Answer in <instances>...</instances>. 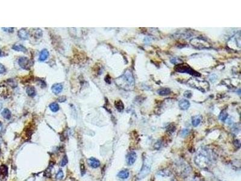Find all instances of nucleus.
<instances>
[{
    "mask_svg": "<svg viewBox=\"0 0 241 181\" xmlns=\"http://www.w3.org/2000/svg\"><path fill=\"white\" fill-rule=\"evenodd\" d=\"M194 161L199 168H205L210 166L212 162V156L206 149H201L195 155Z\"/></svg>",
    "mask_w": 241,
    "mask_h": 181,
    "instance_id": "obj_1",
    "label": "nucleus"
},
{
    "mask_svg": "<svg viewBox=\"0 0 241 181\" xmlns=\"http://www.w3.org/2000/svg\"><path fill=\"white\" fill-rule=\"evenodd\" d=\"M118 79L121 80V83L118 84V85H120L121 88L127 89H131L134 88L135 80H134L131 71H130L129 70H127Z\"/></svg>",
    "mask_w": 241,
    "mask_h": 181,
    "instance_id": "obj_2",
    "label": "nucleus"
},
{
    "mask_svg": "<svg viewBox=\"0 0 241 181\" xmlns=\"http://www.w3.org/2000/svg\"><path fill=\"white\" fill-rule=\"evenodd\" d=\"M175 70L181 73H187L191 74L192 76H199V74L198 72L195 71L193 69H192L190 66L186 64H179L175 67Z\"/></svg>",
    "mask_w": 241,
    "mask_h": 181,
    "instance_id": "obj_3",
    "label": "nucleus"
},
{
    "mask_svg": "<svg viewBox=\"0 0 241 181\" xmlns=\"http://www.w3.org/2000/svg\"><path fill=\"white\" fill-rule=\"evenodd\" d=\"M150 170H151V164L150 163L149 160L146 159L145 162L144 161L141 170L140 171L139 174H137V178L139 179H142L145 178L146 176H147L150 173Z\"/></svg>",
    "mask_w": 241,
    "mask_h": 181,
    "instance_id": "obj_4",
    "label": "nucleus"
},
{
    "mask_svg": "<svg viewBox=\"0 0 241 181\" xmlns=\"http://www.w3.org/2000/svg\"><path fill=\"white\" fill-rule=\"evenodd\" d=\"M191 43L192 45H194V47L198 48H207L209 47L208 42H207L206 41L199 38L192 39Z\"/></svg>",
    "mask_w": 241,
    "mask_h": 181,
    "instance_id": "obj_5",
    "label": "nucleus"
},
{
    "mask_svg": "<svg viewBox=\"0 0 241 181\" xmlns=\"http://www.w3.org/2000/svg\"><path fill=\"white\" fill-rule=\"evenodd\" d=\"M137 159V154L135 151H130L126 156V161L128 166H132L135 164Z\"/></svg>",
    "mask_w": 241,
    "mask_h": 181,
    "instance_id": "obj_6",
    "label": "nucleus"
},
{
    "mask_svg": "<svg viewBox=\"0 0 241 181\" xmlns=\"http://www.w3.org/2000/svg\"><path fill=\"white\" fill-rule=\"evenodd\" d=\"M18 64L21 68L25 69V70H28L31 66L30 60L25 57H22V58H19Z\"/></svg>",
    "mask_w": 241,
    "mask_h": 181,
    "instance_id": "obj_7",
    "label": "nucleus"
},
{
    "mask_svg": "<svg viewBox=\"0 0 241 181\" xmlns=\"http://www.w3.org/2000/svg\"><path fill=\"white\" fill-rule=\"evenodd\" d=\"M8 177V167L5 165L0 166V180L5 181Z\"/></svg>",
    "mask_w": 241,
    "mask_h": 181,
    "instance_id": "obj_8",
    "label": "nucleus"
},
{
    "mask_svg": "<svg viewBox=\"0 0 241 181\" xmlns=\"http://www.w3.org/2000/svg\"><path fill=\"white\" fill-rule=\"evenodd\" d=\"M88 163L89 166L94 168H96L100 166V162L98 159L94 158H90L88 159Z\"/></svg>",
    "mask_w": 241,
    "mask_h": 181,
    "instance_id": "obj_9",
    "label": "nucleus"
},
{
    "mask_svg": "<svg viewBox=\"0 0 241 181\" xmlns=\"http://www.w3.org/2000/svg\"><path fill=\"white\" fill-rule=\"evenodd\" d=\"M190 102L186 99H182L179 101V106L180 108L182 110H187L190 107Z\"/></svg>",
    "mask_w": 241,
    "mask_h": 181,
    "instance_id": "obj_10",
    "label": "nucleus"
},
{
    "mask_svg": "<svg viewBox=\"0 0 241 181\" xmlns=\"http://www.w3.org/2000/svg\"><path fill=\"white\" fill-rule=\"evenodd\" d=\"M63 89V86L61 83H56L53 84L51 87V90L52 92L55 94H59L62 92Z\"/></svg>",
    "mask_w": 241,
    "mask_h": 181,
    "instance_id": "obj_11",
    "label": "nucleus"
},
{
    "mask_svg": "<svg viewBox=\"0 0 241 181\" xmlns=\"http://www.w3.org/2000/svg\"><path fill=\"white\" fill-rule=\"evenodd\" d=\"M129 175H130L129 171L126 169V170H123L120 171V172L118 173L117 176L118 178H119L121 179H127L128 178V177H129Z\"/></svg>",
    "mask_w": 241,
    "mask_h": 181,
    "instance_id": "obj_12",
    "label": "nucleus"
},
{
    "mask_svg": "<svg viewBox=\"0 0 241 181\" xmlns=\"http://www.w3.org/2000/svg\"><path fill=\"white\" fill-rule=\"evenodd\" d=\"M18 36L21 39L23 40H26L28 38V33L27 31L25 30V29H21L20 30L18 31Z\"/></svg>",
    "mask_w": 241,
    "mask_h": 181,
    "instance_id": "obj_13",
    "label": "nucleus"
},
{
    "mask_svg": "<svg viewBox=\"0 0 241 181\" xmlns=\"http://www.w3.org/2000/svg\"><path fill=\"white\" fill-rule=\"evenodd\" d=\"M201 121V118L200 116L196 115L192 118V125L193 127H197L200 124Z\"/></svg>",
    "mask_w": 241,
    "mask_h": 181,
    "instance_id": "obj_14",
    "label": "nucleus"
},
{
    "mask_svg": "<svg viewBox=\"0 0 241 181\" xmlns=\"http://www.w3.org/2000/svg\"><path fill=\"white\" fill-rule=\"evenodd\" d=\"M49 56V53L48 50L46 49L43 50L42 52H41L40 55H39V60L40 61H44L48 58Z\"/></svg>",
    "mask_w": 241,
    "mask_h": 181,
    "instance_id": "obj_15",
    "label": "nucleus"
},
{
    "mask_svg": "<svg viewBox=\"0 0 241 181\" xmlns=\"http://www.w3.org/2000/svg\"><path fill=\"white\" fill-rule=\"evenodd\" d=\"M12 49L17 52H22L25 53L27 52V49L23 45L20 44H15L12 47Z\"/></svg>",
    "mask_w": 241,
    "mask_h": 181,
    "instance_id": "obj_16",
    "label": "nucleus"
},
{
    "mask_svg": "<svg viewBox=\"0 0 241 181\" xmlns=\"http://www.w3.org/2000/svg\"><path fill=\"white\" fill-rule=\"evenodd\" d=\"M157 93L160 95H168L171 93V90L169 88H162L157 90Z\"/></svg>",
    "mask_w": 241,
    "mask_h": 181,
    "instance_id": "obj_17",
    "label": "nucleus"
},
{
    "mask_svg": "<svg viewBox=\"0 0 241 181\" xmlns=\"http://www.w3.org/2000/svg\"><path fill=\"white\" fill-rule=\"evenodd\" d=\"M26 92L29 96H30V97H33L36 94V90L35 88L33 87V86H28V87L27 88Z\"/></svg>",
    "mask_w": 241,
    "mask_h": 181,
    "instance_id": "obj_18",
    "label": "nucleus"
},
{
    "mask_svg": "<svg viewBox=\"0 0 241 181\" xmlns=\"http://www.w3.org/2000/svg\"><path fill=\"white\" fill-rule=\"evenodd\" d=\"M114 106H115L116 108L117 109V110L118 111L121 112V111H122L124 110V106L123 103H122V102L121 101V100H118V101H116L115 102V104H114Z\"/></svg>",
    "mask_w": 241,
    "mask_h": 181,
    "instance_id": "obj_19",
    "label": "nucleus"
},
{
    "mask_svg": "<svg viewBox=\"0 0 241 181\" xmlns=\"http://www.w3.org/2000/svg\"><path fill=\"white\" fill-rule=\"evenodd\" d=\"M2 115L5 119L9 120L11 118V112L8 109H4L2 112Z\"/></svg>",
    "mask_w": 241,
    "mask_h": 181,
    "instance_id": "obj_20",
    "label": "nucleus"
},
{
    "mask_svg": "<svg viewBox=\"0 0 241 181\" xmlns=\"http://www.w3.org/2000/svg\"><path fill=\"white\" fill-rule=\"evenodd\" d=\"M50 109L54 112H56L59 110V106L56 103H53L50 105Z\"/></svg>",
    "mask_w": 241,
    "mask_h": 181,
    "instance_id": "obj_21",
    "label": "nucleus"
},
{
    "mask_svg": "<svg viewBox=\"0 0 241 181\" xmlns=\"http://www.w3.org/2000/svg\"><path fill=\"white\" fill-rule=\"evenodd\" d=\"M227 117H228V114H227L225 110H224V111H222L221 112L220 116H219V118H220V120L224 121L227 119Z\"/></svg>",
    "mask_w": 241,
    "mask_h": 181,
    "instance_id": "obj_22",
    "label": "nucleus"
},
{
    "mask_svg": "<svg viewBox=\"0 0 241 181\" xmlns=\"http://www.w3.org/2000/svg\"><path fill=\"white\" fill-rule=\"evenodd\" d=\"M56 178L58 179H62L64 178V173H63L62 170H59V172L57 173L56 175Z\"/></svg>",
    "mask_w": 241,
    "mask_h": 181,
    "instance_id": "obj_23",
    "label": "nucleus"
},
{
    "mask_svg": "<svg viewBox=\"0 0 241 181\" xmlns=\"http://www.w3.org/2000/svg\"><path fill=\"white\" fill-rule=\"evenodd\" d=\"M67 163H68V159H67L66 156H65L64 158H63L62 161H61V163H60L61 166L64 167L65 166H66V165L67 164Z\"/></svg>",
    "mask_w": 241,
    "mask_h": 181,
    "instance_id": "obj_24",
    "label": "nucleus"
},
{
    "mask_svg": "<svg viewBox=\"0 0 241 181\" xmlns=\"http://www.w3.org/2000/svg\"><path fill=\"white\" fill-rule=\"evenodd\" d=\"M189 129H183V131H181V137H186V136L189 133Z\"/></svg>",
    "mask_w": 241,
    "mask_h": 181,
    "instance_id": "obj_25",
    "label": "nucleus"
},
{
    "mask_svg": "<svg viewBox=\"0 0 241 181\" xmlns=\"http://www.w3.org/2000/svg\"><path fill=\"white\" fill-rule=\"evenodd\" d=\"M184 95H185V97H186V98H191L192 96V92L190 91V90H187V91H186L185 92Z\"/></svg>",
    "mask_w": 241,
    "mask_h": 181,
    "instance_id": "obj_26",
    "label": "nucleus"
},
{
    "mask_svg": "<svg viewBox=\"0 0 241 181\" xmlns=\"http://www.w3.org/2000/svg\"><path fill=\"white\" fill-rule=\"evenodd\" d=\"M80 171H81V173H82V175H83L84 173H85V167H84V164L80 165Z\"/></svg>",
    "mask_w": 241,
    "mask_h": 181,
    "instance_id": "obj_27",
    "label": "nucleus"
},
{
    "mask_svg": "<svg viewBox=\"0 0 241 181\" xmlns=\"http://www.w3.org/2000/svg\"><path fill=\"white\" fill-rule=\"evenodd\" d=\"M5 71V69L4 68V66L1 64H0V74L4 73Z\"/></svg>",
    "mask_w": 241,
    "mask_h": 181,
    "instance_id": "obj_28",
    "label": "nucleus"
},
{
    "mask_svg": "<svg viewBox=\"0 0 241 181\" xmlns=\"http://www.w3.org/2000/svg\"><path fill=\"white\" fill-rule=\"evenodd\" d=\"M66 100V97H65V96H62V97H59L58 98V101L60 103H63V102H65Z\"/></svg>",
    "mask_w": 241,
    "mask_h": 181,
    "instance_id": "obj_29",
    "label": "nucleus"
},
{
    "mask_svg": "<svg viewBox=\"0 0 241 181\" xmlns=\"http://www.w3.org/2000/svg\"><path fill=\"white\" fill-rule=\"evenodd\" d=\"M2 29H3V30H4L5 31H6V32H9V33L13 32V28H10H10H3Z\"/></svg>",
    "mask_w": 241,
    "mask_h": 181,
    "instance_id": "obj_30",
    "label": "nucleus"
},
{
    "mask_svg": "<svg viewBox=\"0 0 241 181\" xmlns=\"http://www.w3.org/2000/svg\"><path fill=\"white\" fill-rule=\"evenodd\" d=\"M1 130H2V124L0 123V132L1 131Z\"/></svg>",
    "mask_w": 241,
    "mask_h": 181,
    "instance_id": "obj_31",
    "label": "nucleus"
},
{
    "mask_svg": "<svg viewBox=\"0 0 241 181\" xmlns=\"http://www.w3.org/2000/svg\"><path fill=\"white\" fill-rule=\"evenodd\" d=\"M1 108H2V103H0V111H1Z\"/></svg>",
    "mask_w": 241,
    "mask_h": 181,
    "instance_id": "obj_32",
    "label": "nucleus"
},
{
    "mask_svg": "<svg viewBox=\"0 0 241 181\" xmlns=\"http://www.w3.org/2000/svg\"><path fill=\"white\" fill-rule=\"evenodd\" d=\"M1 50H0V56H1Z\"/></svg>",
    "mask_w": 241,
    "mask_h": 181,
    "instance_id": "obj_33",
    "label": "nucleus"
}]
</instances>
